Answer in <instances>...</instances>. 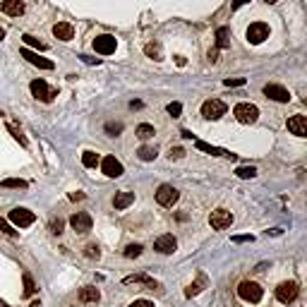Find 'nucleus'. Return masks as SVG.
Instances as JSON below:
<instances>
[{"instance_id":"5","label":"nucleus","mask_w":307,"mask_h":307,"mask_svg":"<svg viewBox=\"0 0 307 307\" xmlns=\"http://www.w3.org/2000/svg\"><path fill=\"white\" fill-rule=\"evenodd\" d=\"M10 223H15L17 228H27L31 226L34 221H36V216H34V211H29V209H24V207H17V209H12L10 211Z\"/></svg>"},{"instance_id":"11","label":"nucleus","mask_w":307,"mask_h":307,"mask_svg":"<svg viewBox=\"0 0 307 307\" xmlns=\"http://www.w3.org/2000/svg\"><path fill=\"white\" fill-rule=\"evenodd\" d=\"M276 297L281 300V302H286V305L288 302H293V300L297 297V283L295 281H283V283L276 288Z\"/></svg>"},{"instance_id":"4","label":"nucleus","mask_w":307,"mask_h":307,"mask_svg":"<svg viewBox=\"0 0 307 307\" xmlns=\"http://www.w3.org/2000/svg\"><path fill=\"white\" fill-rule=\"evenodd\" d=\"M202 115L207 120H218L221 115H226V103L218 99H209L202 103Z\"/></svg>"},{"instance_id":"12","label":"nucleus","mask_w":307,"mask_h":307,"mask_svg":"<svg viewBox=\"0 0 307 307\" xmlns=\"http://www.w3.org/2000/svg\"><path fill=\"white\" fill-rule=\"evenodd\" d=\"M264 96L278 101V103H288V101H290V91H288L286 87H281V84H267V87H264Z\"/></svg>"},{"instance_id":"29","label":"nucleus","mask_w":307,"mask_h":307,"mask_svg":"<svg viewBox=\"0 0 307 307\" xmlns=\"http://www.w3.org/2000/svg\"><path fill=\"white\" fill-rule=\"evenodd\" d=\"M3 188H15V190H27V180H17V178H8L0 182Z\"/></svg>"},{"instance_id":"45","label":"nucleus","mask_w":307,"mask_h":307,"mask_svg":"<svg viewBox=\"0 0 307 307\" xmlns=\"http://www.w3.org/2000/svg\"><path fill=\"white\" fill-rule=\"evenodd\" d=\"M209 60H211V63H216V60H218V48L209 50Z\"/></svg>"},{"instance_id":"44","label":"nucleus","mask_w":307,"mask_h":307,"mask_svg":"<svg viewBox=\"0 0 307 307\" xmlns=\"http://www.w3.org/2000/svg\"><path fill=\"white\" fill-rule=\"evenodd\" d=\"M82 60H84V63H87V65H99L101 60L99 58H89V55H80Z\"/></svg>"},{"instance_id":"48","label":"nucleus","mask_w":307,"mask_h":307,"mask_svg":"<svg viewBox=\"0 0 307 307\" xmlns=\"http://www.w3.org/2000/svg\"><path fill=\"white\" fill-rule=\"evenodd\" d=\"M269 235H281V228H271V230H267Z\"/></svg>"},{"instance_id":"7","label":"nucleus","mask_w":307,"mask_h":307,"mask_svg":"<svg viewBox=\"0 0 307 307\" xmlns=\"http://www.w3.org/2000/svg\"><path fill=\"white\" fill-rule=\"evenodd\" d=\"M178 199H180V192L173 185H161L156 190V202H159L161 207H173Z\"/></svg>"},{"instance_id":"30","label":"nucleus","mask_w":307,"mask_h":307,"mask_svg":"<svg viewBox=\"0 0 307 307\" xmlns=\"http://www.w3.org/2000/svg\"><path fill=\"white\" fill-rule=\"evenodd\" d=\"M144 53H147L149 58L161 60V46L159 43H147V46H144Z\"/></svg>"},{"instance_id":"41","label":"nucleus","mask_w":307,"mask_h":307,"mask_svg":"<svg viewBox=\"0 0 307 307\" xmlns=\"http://www.w3.org/2000/svg\"><path fill=\"white\" fill-rule=\"evenodd\" d=\"M230 240H233V242H252L255 238H252V235H233Z\"/></svg>"},{"instance_id":"50","label":"nucleus","mask_w":307,"mask_h":307,"mask_svg":"<svg viewBox=\"0 0 307 307\" xmlns=\"http://www.w3.org/2000/svg\"><path fill=\"white\" fill-rule=\"evenodd\" d=\"M3 36H5V29H3V27H0V39H3Z\"/></svg>"},{"instance_id":"18","label":"nucleus","mask_w":307,"mask_h":307,"mask_svg":"<svg viewBox=\"0 0 307 307\" xmlns=\"http://www.w3.org/2000/svg\"><path fill=\"white\" fill-rule=\"evenodd\" d=\"M197 149L199 151H207V154H211V156H226V159H230V161L238 159L235 154H230V151H226V149L211 147V144H207V142H197Z\"/></svg>"},{"instance_id":"10","label":"nucleus","mask_w":307,"mask_h":307,"mask_svg":"<svg viewBox=\"0 0 307 307\" xmlns=\"http://www.w3.org/2000/svg\"><path fill=\"white\" fill-rule=\"evenodd\" d=\"M101 170H103V175H108V178H120L125 168H122V163H120L115 156H106V159H101Z\"/></svg>"},{"instance_id":"28","label":"nucleus","mask_w":307,"mask_h":307,"mask_svg":"<svg viewBox=\"0 0 307 307\" xmlns=\"http://www.w3.org/2000/svg\"><path fill=\"white\" fill-rule=\"evenodd\" d=\"M235 175H238V178H242V180L255 178V175H257V168H255V166H240V168L235 170Z\"/></svg>"},{"instance_id":"14","label":"nucleus","mask_w":307,"mask_h":307,"mask_svg":"<svg viewBox=\"0 0 307 307\" xmlns=\"http://www.w3.org/2000/svg\"><path fill=\"white\" fill-rule=\"evenodd\" d=\"M20 55H22L24 60H27V63H31V65H36V68H41V70H53V68H55V65H53L50 60L41 58L39 53H34V50H29V48H22V50H20Z\"/></svg>"},{"instance_id":"24","label":"nucleus","mask_w":307,"mask_h":307,"mask_svg":"<svg viewBox=\"0 0 307 307\" xmlns=\"http://www.w3.org/2000/svg\"><path fill=\"white\" fill-rule=\"evenodd\" d=\"M228 36H230V31L226 29V27H221V29H216V48H228Z\"/></svg>"},{"instance_id":"49","label":"nucleus","mask_w":307,"mask_h":307,"mask_svg":"<svg viewBox=\"0 0 307 307\" xmlns=\"http://www.w3.org/2000/svg\"><path fill=\"white\" fill-rule=\"evenodd\" d=\"M31 307H41V302H39V300H34V302H31Z\"/></svg>"},{"instance_id":"23","label":"nucleus","mask_w":307,"mask_h":307,"mask_svg":"<svg viewBox=\"0 0 307 307\" xmlns=\"http://www.w3.org/2000/svg\"><path fill=\"white\" fill-rule=\"evenodd\" d=\"M82 163H84L87 168H96L101 163V159H99L96 151H84V154H82Z\"/></svg>"},{"instance_id":"39","label":"nucleus","mask_w":307,"mask_h":307,"mask_svg":"<svg viewBox=\"0 0 307 307\" xmlns=\"http://www.w3.org/2000/svg\"><path fill=\"white\" fill-rule=\"evenodd\" d=\"M166 110H168L170 115L175 118V115H180V113H182V106H180L178 101H173V103H168V106H166Z\"/></svg>"},{"instance_id":"40","label":"nucleus","mask_w":307,"mask_h":307,"mask_svg":"<svg viewBox=\"0 0 307 307\" xmlns=\"http://www.w3.org/2000/svg\"><path fill=\"white\" fill-rule=\"evenodd\" d=\"M168 156H170V159H182V156H185V149H182V147H173Z\"/></svg>"},{"instance_id":"19","label":"nucleus","mask_w":307,"mask_h":307,"mask_svg":"<svg viewBox=\"0 0 307 307\" xmlns=\"http://www.w3.org/2000/svg\"><path fill=\"white\" fill-rule=\"evenodd\" d=\"M3 12L10 17H20L24 12V3L22 0H3Z\"/></svg>"},{"instance_id":"6","label":"nucleus","mask_w":307,"mask_h":307,"mask_svg":"<svg viewBox=\"0 0 307 307\" xmlns=\"http://www.w3.org/2000/svg\"><path fill=\"white\" fill-rule=\"evenodd\" d=\"M230 223H233V214H230L228 209H216V211H211V216H209V226L214 228V230L230 228Z\"/></svg>"},{"instance_id":"33","label":"nucleus","mask_w":307,"mask_h":307,"mask_svg":"<svg viewBox=\"0 0 307 307\" xmlns=\"http://www.w3.org/2000/svg\"><path fill=\"white\" fill-rule=\"evenodd\" d=\"M24 43H27V46H34V48H39V50H46V48H48L46 43H41L39 39H34L31 34H24Z\"/></svg>"},{"instance_id":"22","label":"nucleus","mask_w":307,"mask_h":307,"mask_svg":"<svg viewBox=\"0 0 307 307\" xmlns=\"http://www.w3.org/2000/svg\"><path fill=\"white\" fill-rule=\"evenodd\" d=\"M101 293L99 288H82L80 290V302H99Z\"/></svg>"},{"instance_id":"52","label":"nucleus","mask_w":307,"mask_h":307,"mask_svg":"<svg viewBox=\"0 0 307 307\" xmlns=\"http://www.w3.org/2000/svg\"><path fill=\"white\" fill-rule=\"evenodd\" d=\"M267 3H278V0H267Z\"/></svg>"},{"instance_id":"31","label":"nucleus","mask_w":307,"mask_h":307,"mask_svg":"<svg viewBox=\"0 0 307 307\" xmlns=\"http://www.w3.org/2000/svg\"><path fill=\"white\" fill-rule=\"evenodd\" d=\"M122 255H125L128 259L139 257V255H142V245H139V242H132V245H128V248H125V252H122Z\"/></svg>"},{"instance_id":"21","label":"nucleus","mask_w":307,"mask_h":307,"mask_svg":"<svg viewBox=\"0 0 307 307\" xmlns=\"http://www.w3.org/2000/svg\"><path fill=\"white\" fill-rule=\"evenodd\" d=\"M132 202H135V192H118V195L113 197V207L115 209H128Z\"/></svg>"},{"instance_id":"43","label":"nucleus","mask_w":307,"mask_h":307,"mask_svg":"<svg viewBox=\"0 0 307 307\" xmlns=\"http://www.w3.org/2000/svg\"><path fill=\"white\" fill-rule=\"evenodd\" d=\"M223 84H226V87H242L245 80H223Z\"/></svg>"},{"instance_id":"17","label":"nucleus","mask_w":307,"mask_h":307,"mask_svg":"<svg viewBox=\"0 0 307 307\" xmlns=\"http://www.w3.org/2000/svg\"><path fill=\"white\" fill-rule=\"evenodd\" d=\"M53 36L60 39V41H72L75 29H72V24H70V22H58V24H53Z\"/></svg>"},{"instance_id":"1","label":"nucleus","mask_w":307,"mask_h":307,"mask_svg":"<svg viewBox=\"0 0 307 307\" xmlns=\"http://www.w3.org/2000/svg\"><path fill=\"white\" fill-rule=\"evenodd\" d=\"M233 115H235L238 122H242V125H252V122H257V118H259V108L255 103H238V106L233 108Z\"/></svg>"},{"instance_id":"13","label":"nucleus","mask_w":307,"mask_h":307,"mask_svg":"<svg viewBox=\"0 0 307 307\" xmlns=\"http://www.w3.org/2000/svg\"><path fill=\"white\" fill-rule=\"evenodd\" d=\"M91 216L89 214H84V211H77L75 216L70 218V226H72V230H77V233H89L91 230Z\"/></svg>"},{"instance_id":"3","label":"nucleus","mask_w":307,"mask_h":307,"mask_svg":"<svg viewBox=\"0 0 307 307\" xmlns=\"http://www.w3.org/2000/svg\"><path fill=\"white\" fill-rule=\"evenodd\" d=\"M29 89H31V94H34V96H36L39 101H43V103H50V101L58 96V91L50 89V87H48V84H46L43 80H34V82L29 84Z\"/></svg>"},{"instance_id":"8","label":"nucleus","mask_w":307,"mask_h":307,"mask_svg":"<svg viewBox=\"0 0 307 307\" xmlns=\"http://www.w3.org/2000/svg\"><path fill=\"white\" fill-rule=\"evenodd\" d=\"M94 48L101 55H110V53H115V48H118V41H115V36H110V34H101V36L94 39Z\"/></svg>"},{"instance_id":"34","label":"nucleus","mask_w":307,"mask_h":307,"mask_svg":"<svg viewBox=\"0 0 307 307\" xmlns=\"http://www.w3.org/2000/svg\"><path fill=\"white\" fill-rule=\"evenodd\" d=\"M8 130H10V132H12V137L17 139V142H20L22 147H27V137L22 135V130H17L15 125H12V122H8Z\"/></svg>"},{"instance_id":"37","label":"nucleus","mask_w":307,"mask_h":307,"mask_svg":"<svg viewBox=\"0 0 307 307\" xmlns=\"http://www.w3.org/2000/svg\"><path fill=\"white\" fill-rule=\"evenodd\" d=\"M84 255H87L89 259H99L101 257V250L96 248V245H87V248H84Z\"/></svg>"},{"instance_id":"26","label":"nucleus","mask_w":307,"mask_h":307,"mask_svg":"<svg viewBox=\"0 0 307 307\" xmlns=\"http://www.w3.org/2000/svg\"><path fill=\"white\" fill-rule=\"evenodd\" d=\"M22 281H24V295L29 297L36 293V283H34V278H31V274H27L24 271V276H22Z\"/></svg>"},{"instance_id":"47","label":"nucleus","mask_w":307,"mask_h":307,"mask_svg":"<svg viewBox=\"0 0 307 307\" xmlns=\"http://www.w3.org/2000/svg\"><path fill=\"white\" fill-rule=\"evenodd\" d=\"M70 199H72V202H77V199H84V195H82V192H72Z\"/></svg>"},{"instance_id":"38","label":"nucleus","mask_w":307,"mask_h":307,"mask_svg":"<svg viewBox=\"0 0 307 307\" xmlns=\"http://www.w3.org/2000/svg\"><path fill=\"white\" fill-rule=\"evenodd\" d=\"M63 226H65V223H63V218H53V221H50V233L60 235V233H63Z\"/></svg>"},{"instance_id":"46","label":"nucleus","mask_w":307,"mask_h":307,"mask_svg":"<svg viewBox=\"0 0 307 307\" xmlns=\"http://www.w3.org/2000/svg\"><path fill=\"white\" fill-rule=\"evenodd\" d=\"M245 3H250V0H233V10H238V8H242Z\"/></svg>"},{"instance_id":"42","label":"nucleus","mask_w":307,"mask_h":307,"mask_svg":"<svg viewBox=\"0 0 307 307\" xmlns=\"http://www.w3.org/2000/svg\"><path fill=\"white\" fill-rule=\"evenodd\" d=\"M130 307H154V302L151 300H135Z\"/></svg>"},{"instance_id":"51","label":"nucleus","mask_w":307,"mask_h":307,"mask_svg":"<svg viewBox=\"0 0 307 307\" xmlns=\"http://www.w3.org/2000/svg\"><path fill=\"white\" fill-rule=\"evenodd\" d=\"M0 307H8V302H3V300H0Z\"/></svg>"},{"instance_id":"36","label":"nucleus","mask_w":307,"mask_h":307,"mask_svg":"<svg viewBox=\"0 0 307 307\" xmlns=\"http://www.w3.org/2000/svg\"><path fill=\"white\" fill-rule=\"evenodd\" d=\"M106 132H108V135H113V137H115V135H120V132H122V122H106Z\"/></svg>"},{"instance_id":"20","label":"nucleus","mask_w":307,"mask_h":307,"mask_svg":"<svg viewBox=\"0 0 307 307\" xmlns=\"http://www.w3.org/2000/svg\"><path fill=\"white\" fill-rule=\"evenodd\" d=\"M122 283H128V286H132V283H142V286H147V288H159V283L154 281V278H149V276H144V274H135V276H125V281Z\"/></svg>"},{"instance_id":"27","label":"nucleus","mask_w":307,"mask_h":307,"mask_svg":"<svg viewBox=\"0 0 307 307\" xmlns=\"http://www.w3.org/2000/svg\"><path fill=\"white\" fill-rule=\"evenodd\" d=\"M135 132H137L139 139H149V137H154V135H156V132H154V128H151V125H147V122L137 125V130H135Z\"/></svg>"},{"instance_id":"2","label":"nucleus","mask_w":307,"mask_h":307,"mask_svg":"<svg viewBox=\"0 0 307 307\" xmlns=\"http://www.w3.org/2000/svg\"><path fill=\"white\" fill-rule=\"evenodd\" d=\"M238 295L242 297L245 302H259L262 295H264V290H262V286L255 283V281H242L238 286Z\"/></svg>"},{"instance_id":"25","label":"nucleus","mask_w":307,"mask_h":307,"mask_svg":"<svg viewBox=\"0 0 307 307\" xmlns=\"http://www.w3.org/2000/svg\"><path fill=\"white\" fill-rule=\"evenodd\" d=\"M156 154H159V149H156V147H142L137 151V156L142 161H154V159H156Z\"/></svg>"},{"instance_id":"35","label":"nucleus","mask_w":307,"mask_h":307,"mask_svg":"<svg viewBox=\"0 0 307 307\" xmlns=\"http://www.w3.org/2000/svg\"><path fill=\"white\" fill-rule=\"evenodd\" d=\"M0 230H3L5 235H10V238H15V235H17V230H15V228H12L5 218H0Z\"/></svg>"},{"instance_id":"9","label":"nucleus","mask_w":307,"mask_h":307,"mask_svg":"<svg viewBox=\"0 0 307 307\" xmlns=\"http://www.w3.org/2000/svg\"><path fill=\"white\" fill-rule=\"evenodd\" d=\"M269 39V24H264V22H255V24H250L248 29V41L252 43V46H257V43H262V41Z\"/></svg>"},{"instance_id":"15","label":"nucleus","mask_w":307,"mask_h":307,"mask_svg":"<svg viewBox=\"0 0 307 307\" xmlns=\"http://www.w3.org/2000/svg\"><path fill=\"white\" fill-rule=\"evenodd\" d=\"M175 248H178V240L173 238V235H161V238H156V242H154V250L161 252V255H173Z\"/></svg>"},{"instance_id":"16","label":"nucleus","mask_w":307,"mask_h":307,"mask_svg":"<svg viewBox=\"0 0 307 307\" xmlns=\"http://www.w3.org/2000/svg\"><path fill=\"white\" fill-rule=\"evenodd\" d=\"M288 130L295 137H307V118L305 115H290L288 118Z\"/></svg>"},{"instance_id":"32","label":"nucleus","mask_w":307,"mask_h":307,"mask_svg":"<svg viewBox=\"0 0 307 307\" xmlns=\"http://www.w3.org/2000/svg\"><path fill=\"white\" fill-rule=\"evenodd\" d=\"M202 286H204V276H199V281H197V283H192V286H188V288H185V295H188V297L197 295L199 290H202Z\"/></svg>"}]
</instances>
